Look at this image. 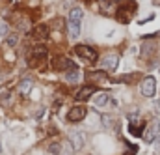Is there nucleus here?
Instances as JSON below:
<instances>
[{"instance_id":"obj_1","label":"nucleus","mask_w":160,"mask_h":155,"mask_svg":"<svg viewBox=\"0 0 160 155\" xmlns=\"http://www.w3.org/2000/svg\"><path fill=\"white\" fill-rule=\"evenodd\" d=\"M82 17H84V11H82L80 8H73V9L69 11V17H67V30H69V36H71V38H78L80 36Z\"/></svg>"},{"instance_id":"obj_2","label":"nucleus","mask_w":160,"mask_h":155,"mask_svg":"<svg viewBox=\"0 0 160 155\" xmlns=\"http://www.w3.org/2000/svg\"><path fill=\"white\" fill-rule=\"evenodd\" d=\"M77 67V64L73 62V60H69V58H65V56H56L54 60H52V69L58 73H67V71H71V69H75Z\"/></svg>"},{"instance_id":"obj_3","label":"nucleus","mask_w":160,"mask_h":155,"mask_svg":"<svg viewBox=\"0 0 160 155\" xmlns=\"http://www.w3.org/2000/svg\"><path fill=\"white\" fill-rule=\"evenodd\" d=\"M75 52H77V56H80L84 62H88V64H95L97 62V52H95V49H91V47H88V45H77L75 47Z\"/></svg>"},{"instance_id":"obj_4","label":"nucleus","mask_w":160,"mask_h":155,"mask_svg":"<svg viewBox=\"0 0 160 155\" xmlns=\"http://www.w3.org/2000/svg\"><path fill=\"white\" fill-rule=\"evenodd\" d=\"M140 92H142V95H145V97H153L155 94H157V80L155 77H145L142 80V84H140Z\"/></svg>"},{"instance_id":"obj_5","label":"nucleus","mask_w":160,"mask_h":155,"mask_svg":"<svg viewBox=\"0 0 160 155\" xmlns=\"http://www.w3.org/2000/svg\"><path fill=\"white\" fill-rule=\"evenodd\" d=\"M160 136V120H153L151 121V125L145 129V133H143V140L145 142H155V138Z\"/></svg>"},{"instance_id":"obj_6","label":"nucleus","mask_w":160,"mask_h":155,"mask_svg":"<svg viewBox=\"0 0 160 155\" xmlns=\"http://www.w3.org/2000/svg\"><path fill=\"white\" fill-rule=\"evenodd\" d=\"M118 64H119V56L118 54H106L102 58V62H101L102 69H106V71H114L118 67Z\"/></svg>"},{"instance_id":"obj_7","label":"nucleus","mask_w":160,"mask_h":155,"mask_svg":"<svg viewBox=\"0 0 160 155\" xmlns=\"http://www.w3.org/2000/svg\"><path fill=\"white\" fill-rule=\"evenodd\" d=\"M45 58H47V49L41 47V45H38V47H34V51H32V60H30L28 64H30V66H38V62L45 60Z\"/></svg>"},{"instance_id":"obj_8","label":"nucleus","mask_w":160,"mask_h":155,"mask_svg":"<svg viewBox=\"0 0 160 155\" xmlns=\"http://www.w3.org/2000/svg\"><path fill=\"white\" fill-rule=\"evenodd\" d=\"M110 101H112V97H110L108 94H97L95 99H93V103H95L97 109H108L110 105H114V103H110Z\"/></svg>"},{"instance_id":"obj_9","label":"nucleus","mask_w":160,"mask_h":155,"mask_svg":"<svg viewBox=\"0 0 160 155\" xmlns=\"http://www.w3.org/2000/svg\"><path fill=\"white\" fill-rule=\"evenodd\" d=\"M84 116H86V109L84 107H73L69 110V114H67V120L69 121H82Z\"/></svg>"},{"instance_id":"obj_10","label":"nucleus","mask_w":160,"mask_h":155,"mask_svg":"<svg viewBox=\"0 0 160 155\" xmlns=\"http://www.w3.org/2000/svg\"><path fill=\"white\" fill-rule=\"evenodd\" d=\"M155 51H157V43H155V41H145V43L142 45V49H140L142 58H149V56H153Z\"/></svg>"},{"instance_id":"obj_11","label":"nucleus","mask_w":160,"mask_h":155,"mask_svg":"<svg viewBox=\"0 0 160 155\" xmlns=\"http://www.w3.org/2000/svg\"><path fill=\"white\" fill-rule=\"evenodd\" d=\"M95 90H97V88H95L93 84H89V86H84L82 90H78V92H77V95H75V97H77L78 101H84V99H89V97H91V95L95 94Z\"/></svg>"},{"instance_id":"obj_12","label":"nucleus","mask_w":160,"mask_h":155,"mask_svg":"<svg viewBox=\"0 0 160 155\" xmlns=\"http://www.w3.org/2000/svg\"><path fill=\"white\" fill-rule=\"evenodd\" d=\"M17 88H19V92H21L22 95H28V94L32 92V88H34V80H32V78H22Z\"/></svg>"},{"instance_id":"obj_13","label":"nucleus","mask_w":160,"mask_h":155,"mask_svg":"<svg viewBox=\"0 0 160 155\" xmlns=\"http://www.w3.org/2000/svg\"><path fill=\"white\" fill-rule=\"evenodd\" d=\"M69 140H71V144H73V148H75V152H78L82 150V146H84V136L80 135V133H71L69 135Z\"/></svg>"},{"instance_id":"obj_14","label":"nucleus","mask_w":160,"mask_h":155,"mask_svg":"<svg viewBox=\"0 0 160 155\" xmlns=\"http://www.w3.org/2000/svg\"><path fill=\"white\" fill-rule=\"evenodd\" d=\"M11 101V92H9V86H2L0 88V105L2 107H8Z\"/></svg>"},{"instance_id":"obj_15","label":"nucleus","mask_w":160,"mask_h":155,"mask_svg":"<svg viewBox=\"0 0 160 155\" xmlns=\"http://www.w3.org/2000/svg\"><path fill=\"white\" fill-rule=\"evenodd\" d=\"M99 8H101V13L104 15H110L114 11V4L110 0H99Z\"/></svg>"},{"instance_id":"obj_16","label":"nucleus","mask_w":160,"mask_h":155,"mask_svg":"<svg viewBox=\"0 0 160 155\" xmlns=\"http://www.w3.org/2000/svg\"><path fill=\"white\" fill-rule=\"evenodd\" d=\"M34 36H36V39H45L47 36H48V26H45V24L36 26V32H34Z\"/></svg>"},{"instance_id":"obj_17","label":"nucleus","mask_w":160,"mask_h":155,"mask_svg":"<svg viewBox=\"0 0 160 155\" xmlns=\"http://www.w3.org/2000/svg\"><path fill=\"white\" fill-rule=\"evenodd\" d=\"M142 125H136V123H130L128 125V133L132 135V136H143V133H142Z\"/></svg>"},{"instance_id":"obj_18","label":"nucleus","mask_w":160,"mask_h":155,"mask_svg":"<svg viewBox=\"0 0 160 155\" xmlns=\"http://www.w3.org/2000/svg\"><path fill=\"white\" fill-rule=\"evenodd\" d=\"M47 152L52 155H58L60 152H62V146H60V142H50L48 144V148H47Z\"/></svg>"},{"instance_id":"obj_19","label":"nucleus","mask_w":160,"mask_h":155,"mask_svg":"<svg viewBox=\"0 0 160 155\" xmlns=\"http://www.w3.org/2000/svg\"><path fill=\"white\" fill-rule=\"evenodd\" d=\"M65 78H67L69 82H77V80H78V67H75V69L67 71V73H65Z\"/></svg>"},{"instance_id":"obj_20","label":"nucleus","mask_w":160,"mask_h":155,"mask_svg":"<svg viewBox=\"0 0 160 155\" xmlns=\"http://www.w3.org/2000/svg\"><path fill=\"white\" fill-rule=\"evenodd\" d=\"M86 78H89V80H106V75L102 71H99V73H88Z\"/></svg>"},{"instance_id":"obj_21","label":"nucleus","mask_w":160,"mask_h":155,"mask_svg":"<svg viewBox=\"0 0 160 155\" xmlns=\"http://www.w3.org/2000/svg\"><path fill=\"white\" fill-rule=\"evenodd\" d=\"M8 32H9V24L4 19H0V36H8Z\"/></svg>"},{"instance_id":"obj_22","label":"nucleus","mask_w":160,"mask_h":155,"mask_svg":"<svg viewBox=\"0 0 160 155\" xmlns=\"http://www.w3.org/2000/svg\"><path fill=\"white\" fill-rule=\"evenodd\" d=\"M17 41H19V38H17V36H8V39H6V45H8V47H15V45H17Z\"/></svg>"},{"instance_id":"obj_23","label":"nucleus","mask_w":160,"mask_h":155,"mask_svg":"<svg viewBox=\"0 0 160 155\" xmlns=\"http://www.w3.org/2000/svg\"><path fill=\"white\" fill-rule=\"evenodd\" d=\"M19 28H21V30H26V28H28V21H26V19H21V21H19Z\"/></svg>"},{"instance_id":"obj_24","label":"nucleus","mask_w":160,"mask_h":155,"mask_svg":"<svg viewBox=\"0 0 160 155\" xmlns=\"http://www.w3.org/2000/svg\"><path fill=\"white\" fill-rule=\"evenodd\" d=\"M157 105H158V107H160V99H158V101H157Z\"/></svg>"},{"instance_id":"obj_25","label":"nucleus","mask_w":160,"mask_h":155,"mask_svg":"<svg viewBox=\"0 0 160 155\" xmlns=\"http://www.w3.org/2000/svg\"><path fill=\"white\" fill-rule=\"evenodd\" d=\"M0 152H2V142H0Z\"/></svg>"}]
</instances>
